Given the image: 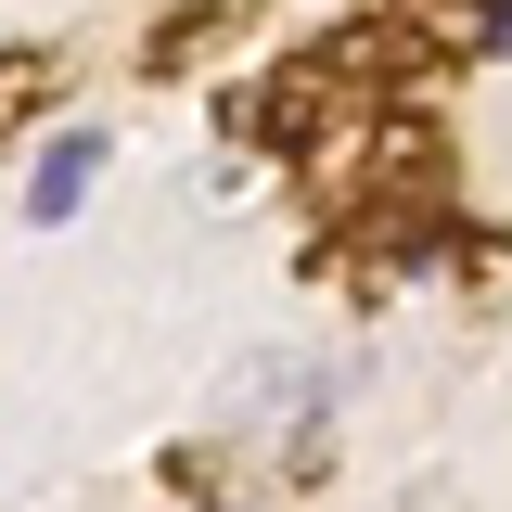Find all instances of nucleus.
<instances>
[{"mask_svg":"<svg viewBox=\"0 0 512 512\" xmlns=\"http://www.w3.org/2000/svg\"><path fill=\"white\" fill-rule=\"evenodd\" d=\"M103 154H116L103 128H52V141L26 154V231H64V218L103 192Z\"/></svg>","mask_w":512,"mask_h":512,"instance_id":"1","label":"nucleus"},{"mask_svg":"<svg viewBox=\"0 0 512 512\" xmlns=\"http://www.w3.org/2000/svg\"><path fill=\"white\" fill-rule=\"evenodd\" d=\"M474 52H487V64H512V0H487V13H474Z\"/></svg>","mask_w":512,"mask_h":512,"instance_id":"2","label":"nucleus"}]
</instances>
